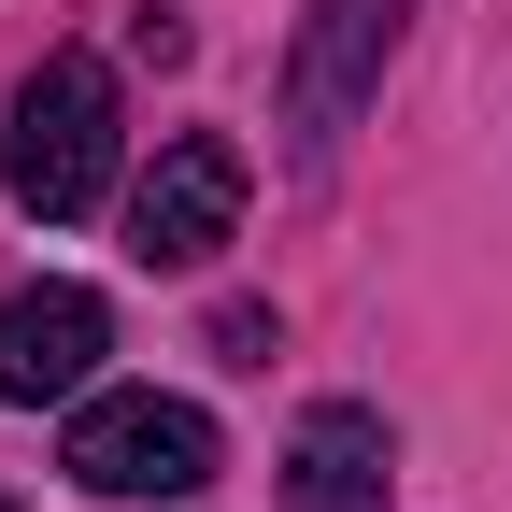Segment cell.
Listing matches in <instances>:
<instances>
[{
    "label": "cell",
    "instance_id": "2",
    "mask_svg": "<svg viewBox=\"0 0 512 512\" xmlns=\"http://www.w3.org/2000/svg\"><path fill=\"white\" fill-rule=\"evenodd\" d=\"M57 470H72L86 498H200L214 484V413L200 399H157V384H114V399L72 413Z\"/></svg>",
    "mask_w": 512,
    "mask_h": 512
},
{
    "label": "cell",
    "instance_id": "1",
    "mask_svg": "<svg viewBox=\"0 0 512 512\" xmlns=\"http://www.w3.org/2000/svg\"><path fill=\"white\" fill-rule=\"evenodd\" d=\"M0 185H15L43 228H72V214H100V200H114V72H100V57H43V72L15 86Z\"/></svg>",
    "mask_w": 512,
    "mask_h": 512
},
{
    "label": "cell",
    "instance_id": "4",
    "mask_svg": "<svg viewBox=\"0 0 512 512\" xmlns=\"http://www.w3.org/2000/svg\"><path fill=\"white\" fill-rule=\"evenodd\" d=\"M399 29H413V0H313L299 15V43H285V128L299 143H342L356 128V100L384 86Z\"/></svg>",
    "mask_w": 512,
    "mask_h": 512
},
{
    "label": "cell",
    "instance_id": "3",
    "mask_svg": "<svg viewBox=\"0 0 512 512\" xmlns=\"http://www.w3.org/2000/svg\"><path fill=\"white\" fill-rule=\"evenodd\" d=\"M242 143L228 128H185V143H157V171L128 185V256L143 271H214V256L242 242Z\"/></svg>",
    "mask_w": 512,
    "mask_h": 512
},
{
    "label": "cell",
    "instance_id": "6",
    "mask_svg": "<svg viewBox=\"0 0 512 512\" xmlns=\"http://www.w3.org/2000/svg\"><path fill=\"white\" fill-rule=\"evenodd\" d=\"M399 498V427L370 399H313L285 441V512H384Z\"/></svg>",
    "mask_w": 512,
    "mask_h": 512
},
{
    "label": "cell",
    "instance_id": "5",
    "mask_svg": "<svg viewBox=\"0 0 512 512\" xmlns=\"http://www.w3.org/2000/svg\"><path fill=\"white\" fill-rule=\"evenodd\" d=\"M100 356H114L100 285H15V299H0V399H15V413L86 399V384H100Z\"/></svg>",
    "mask_w": 512,
    "mask_h": 512
},
{
    "label": "cell",
    "instance_id": "7",
    "mask_svg": "<svg viewBox=\"0 0 512 512\" xmlns=\"http://www.w3.org/2000/svg\"><path fill=\"white\" fill-rule=\"evenodd\" d=\"M0 512H15V498H0Z\"/></svg>",
    "mask_w": 512,
    "mask_h": 512
}]
</instances>
